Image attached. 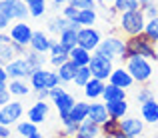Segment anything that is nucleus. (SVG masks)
<instances>
[{
  "instance_id": "f257e3e1",
  "label": "nucleus",
  "mask_w": 158,
  "mask_h": 138,
  "mask_svg": "<svg viewBox=\"0 0 158 138\" xmlns=\"http://www.w3.org/2000/svg\"><path fill=\"white\" fill-rule=\"evenodd\" d=\"M134 56H144L148 60H156V42L146 32H140V34L126 38V48H124L122 60L126 62L128 58H134Z\"/></svg>"
},
{
  "instance_id": "f03ea898",
  "label": "nucleus",
  "mask_w": 158,
  "mask_h": 138,
  "mask_svg": "<svg viewBox=\"0 0 158 138\" xmlns=\"http://www.w3.org/2000/svg\"><path fill=\"white\" fill-rule=\"evenodd\" d=\"M144 26H146V16H144L142 8L120 12V16H118V28L126 36H134V34L144 32Z\"/></svg>"
},
{
  "instance_id": "7ed1b4c3",
  "label": "nucleus",
  "mask_w": 158,
  "mask_h": 138,
  "mask_svg": "<svg viewBox=\"0 0 158 138\" xmlns=\"http://www.w3.org/2000/svg\"><path fill=\"white\" fill-rule=\"evenodd\" d=\"M126 70L132 74L134 82H138V84H148L150 78H152V72H154L150 60L144 58V56L128 58V60H126Z\"/></svg>"
},
{
  "instance_id": "20e7f679",
  "label": "nucleus",
  "mask_w": 158,
  "mask_h": 138,
  "mask_svg": "<svg viewBox=\"0 0 158 138\" xmlns=\"http://www.w3.org/2000/svg\"><path fill=\"white\" fill-rule=\"evenodd\" d=\"M124 48H126V40H122L116 34H110V36H106V38L100 40V44H98V48L94 50V52L114 60V58H122Z\"/></svg>"
},
{
  "instance_id": "39448f33",
  "label": "nucleus",
  "mask_w": 158,
  "mask_h": 138,
  "mask_svg": "<svg viewBox=\"0 0 158 138\" xmlns=\"http://www.w3.org/2000/svg\"><path fill=\"white\" fill-rule=\"evenodd\" d=\"M90 72H92L94 78H100V80H108L112 74V70H114V66H112V60L106 56H102V54H96L92 52V58H90V64H88Z\"/></svg>"
},
{
  "instance_id": "423d86ee",
  "label": "nucleus",
  "mask_w": 158,
  "mask_h": 138,
  "mask_svg": "<svg viewBox=\"0 0 158 138\" xmlns=\"http://www.w3.org/2000/svg\"><path fill=\"white\" fill-rule=\"evenodd\" d=\"M26 48L28 46H22L14 40H6V42L0 44V66H6L8 62H12L14 58L18 56H24L26 54Z\"/></svg>"
},
{
  "instance_id": "0eeeda50",
  "label": "nucleus",
  "mask_w": 158,
  "mask_h": 138,
  "mask_svg": "<svg viewBox=\"0 0 158 138\" xmlns=\"http://www.w3.org/2000/svg\"><path fill=\"white\" fill-rule=\"evenodd\" d=\"M100 40H102V36L94 26H82L80 30H78V46L90 50V52H94V50L98 48Z\"/></svg>"
},
{
  "instance_id": "6e6552de",
  "label": "nucleus",
  "mask_w": 158,
  "mask_h": 138,
  "mask_svg": "<svg viewBox=\"0 0 158 138\" xmlns=\"http://www.w3.org/2000/svg\"><path fill=\"white\" fill-rule=\"evenodd\" d=\"M32 34H34V30H32L30 24H26L24 20H16V24H12L10 32H8L10 40H14V42H18L22 46H30Z\"/></svg>"
},
{
  "instance_id": "1a4fd4ad",
  "label": "nucleus",
  "mask_w": 158,
  "mask_h": 138,
  "mask_svg": "<svg viewBox=\"0 0 158 138\" xmlns=\"http://www.w3.org/2000/svg\"><path fill=\"white\" fill-rule=\"evenodd\" d=\"M24 114V106L18 100H12V102L4 104L0 108V124H6V126H12L16 120H20V116Z\"/></svg>"
},
{
  "instance_id": "9d476101",
  "label": "nucleus",
  "mask_w": 158,
  "mask_h": 138,
  "mask_svg": "<svg viewBox=\"0 0 158 138\" xmlns=\"http://www.w3.org/2000/svg\"><path fill=\"white\" fill-rule=\"evenodd\" d=\"M4 68H6V72H8V76H10V78H24V80H28L30 74H32V70H34L30 64H28V60L24 56L14 58V60L8 62Z\"/></svg>"
},
{
  "instance_id": "9b49d317",
  "label": "nucleus",
  "mask_w": 158,
  "mask_h": 138,
  "mask_svg": "<svg viewBox=\"0 0 158 138\" xmlns=\"http://www.w3.org/2000/svg\"><path fill=\"white\" fill-rule=\"evenodd\" d=\"M118 124H120V130L130 138H138L144 132V120L134 118V116H124V118L118 120Z\"/></svg>"
},
{
  "instance_id": "f8f14e48",
  "label": "nucleus",
  "mask_w": 158,
  "mask_h": 138,
  "mask_svg": "<svg viewBox=\"0 0 158 138\" xmlns=\"http://www.w3.org/2000/svg\"><path fill=\"white\" fill-rule=\"evenodd\" d=\"M100 136H102V128H100V124L92 122L90 118L82 120V122L78 124L76 134H74V138H100Z\"/></svg>"
},
{
  "instance_id": "ddd939ff",
  "label": "nucleus",
  "mask_w": 158,
  "mask_h": 138,
  "mask_svg": "<svg viewBox=\"0 0 158 138\" xmlns=\"http://www.w3.org/2000/svg\"><path fill=\"white\" fill-rule=\"evenodd\" d=\"M4 2H6L8 14H10L12 20H24L30 16V10H28L24 0H4Z\"/></svg>"
},
{
  "instance_id": "4468645a",
  "label": "nucleus",
  "mask_w": 158,
  "mask_h": 138,
  "mask_svg": "<svg viewBox=\"0 0 158 138\" xmlns=\"http://www.w3.org/2000/svg\"><path fill=\"white\" fill-rule=\"evenodd\" d=\"M54 104H56V110H58V114H60V120H62V122H66V120H68L70 110H72V106L76 104V98H74L72 94H68V92H64L60 98L54 100Z\"/></svg>"
},
{
  "instance_id": "2eb2a0df",
  "label": "nucleus",
  "mask_w": 158,
  "mask_h": 138,
  "mask_svg": "<svg viewBox=\"0 0 158 138\" xmlns=\"http://www.w3.org/2000/svg\"><path fill=\"white\" fill-rule=\"evenodd\" d=\"M108 82H112V84L120 86V88H130L132 84H134V78H132V74L128 72L126 68H114L110 74V78H108Z\"/></svg>"
},
{
  "instance_id": "dca6fc26",
  "label": "nucleus",
  "mask_w": 158,
  "mask_h": 138,
  "mask_svg": "<svg viewBox=\"0 0 158 138\" xmlns=\"http://www.w3.org/2000/svg\"><path fill=\"white\" fill-rule=\"evenodd\" d=\"M48 116V104L46 100H36V104H32L30 108H28V120L34 124H40L44 122Z\"/></svg>"
},
{
  "instance_id": "f3484780",
  "label": "nucleus",
  "mask_w": 158,
  "mask_h": 138,
  "mask_svg": "<svg viewBox=\"0 0 158 138\" xmlns=\"http://www.w3.org/2000/svg\"><path fill=\"white\" fill-rule=\"evenodd\" d=\"M104 86H106V80H100V78H90L84 86V96L88 100H98L102 98V92H104Z\"/></svg>"
},
{
  "instance_id": "a211bd4d",
  "label": "nucleus",
  "mask_w": 158,
  "mask_h": 138,
  "mask_svg": "<svg viewBox=\"0 0 158 138\" xmlns=\"http://www.w3.org/2000/svg\"><path fill=\"white\" fill-rule=\"evenodd\" d=\"M50 40H52V38H48L46 32L34 30V34H32V40H30V48L36 50V52L48 54V52H50Z\"/></svg>"
},
{
  "instance_id": "6ab92c4d",
  "label": "nucleus",
  "mask_w": 158,
  "mask_h": 138,
  "mask_svg": "<svg viewBox=\"0 0 158 138\" xmlns=\"http://www.w3.org/2000/svg\"><path fill=\"white\" fill-rule=\"evenodd\" d=\"M140 114H142V120L148 124H156L158 122V98H152L148 102L140 104Z\"/></svg>"
},
{
  "instance_id": "aec40b11",
  "label": "nucleus",
  "mask_w": 158,
  "mask_h": 138,
  "mask_svg": "<svg viewBox=\"0 0 158 138\" xmlns=\"http://www.w3.org/2000/svg\"><path fill=\"white\" fill-rule=\"evenodd\" d=\"M88 118L96 124H104L110 114H108V108H106V102H92L90 104V110H88Z\"/></svg>"
},
{
  "instance_id": "412c9836",
  "label": "nucleus",
  "mask_w": 158,
  "mask_h": 138,
  "mask_svg": "<svg viewBox=\"0 0 158 138\" xmlns=\"http://www.w3.org/2000/svg\"><path fill=\"white\" fill-rule=\"evenodd\" d=\"M68 58H70V60H72L76 66H88V64H90V58H92V52L76 44L72 50H68Z\"/></svg>"
},
{
  "instance_id": "4be33fe9",
  "label": "nucleus",
  "mask_w": 158,
  "mask_h": 138,
  "mask_svg": "<svg viewBox=\"0 0 158 138\" xmlns=\"http://www.w3.org/2000/svg\"><path fill=\"white\" fill-rule=\"evenodd\" d=\"M88 110H90V104L88 102H76L72 106V110H70L68 120H66V122H76V124H80L82 120L88 118ZM66 122H62V124H66Z\"/></svg>"
},
{
  "instance_id": "5701e85b",
  "label": "nucleus",
  "mask_w": 158,
  "mask_h": 138,
  "mask_svg": "<svg viewBox=\"0 0 158 138\" xmlns=\"http://www.w3.org/2000/svg\"><path fill=\"white\" fill-rule=\"evenodd\" d=\"M102 98L104 102H114V100H126V88H120V86L106 82L104 92H102Z\"/></svg>"
},
{
  "instance_id": "b1692460",
  "label": "nucleus",
  "mask_w": 158,
  "mask_h": 138,
  "mask_svg": "<svg viewBox=\"0 0 158 138\" xmlns=\"http://www.w3.org/2000/svg\"><path fill=\"white\" fill-rule=\"evenodd\" d=\"M76 70H78V66L68 58L64 64H60V66L56 68V72H58V76H60V82H62V84H66V82H72V80H74V76H76Z\"/></svg>"
},
{
  "instance_id": "393cba45",
  "label": "nucleus",
  "mask_w": 158,
  "mask_h": 138,
  "mask_svg": "<svg viewBox=\"0 0 158 138\" xmlns=\"http://www.w3.org/2000/svg\"><path fill=\"white\" fill-rule=\"evenodd\" d=\"M106 108H108V114H110V118H124L128 112V102L126 100H114V102H106Z\"/></svg>"
},
{
  "instance_id": "a878e982",
  "label": "nucleus",
  "mask_w": 158,
  "mask_h": 138,
  "mask_svg": "<svg viewBox=\"0 0 158 138\" xmlns=\"http://www.w3.org/2000/svg\"><path fill=\"white\" fill-rule=\"evenodd\" d=\"M58 42L64 46L66 50H72L74 46L78 44V30H74V28H66V30H62L60 34H58Z\"/></svg>"
},
{
  "instance_id": "bb28decb",
  "label": "nucleus",
  "mask_w": 158,
  "mask_h": 138,
  "mask_svg": "<svg viewBox=\"0 0 158 138\" xmlns=\"http://www.w3.org/2000/svg\"><path fill=\"white\" fill-rule=\"evenodd\" d=\"M24 58L28 60V64L32 66V68H44L48 62V56L42 52H36V50H32L30 46L26 48V54H24Z\"/></svg>"
},
{
  "instance_id": "cd10ccee",
  "label": "nucleus",
  "mask_w": 158,
  "mask_h": 138,
  "mask_svg": "<svg viewBox=\"0 0 158 138\" xmlns=\"http://www.w3.org/2000/svg\"><path fill=\"white\" fill-rule=\"evenodd\" d=\"M8 90L14 96H28L30 94L28 82L24 80V78H10V80H8Z\"/></svg>"
},
{
  "instance_id": "c85d7f7f",
  "label": "nucleus",
  "mask_w": 158,
  "mask_h": 138,
  "mask_svg": "<svg viewBox=\"0 0 158 138\" xmlns=\"http://www.w3.org/2000/svg\"><path fill=\"white\" fill-rule=\"evenodd\" d=\"M46 72L48 70L46 68H34L32 70V74H30V78H28V82H30V88L32 90H40V88H46Z\"/></svg>"
},
{
  "instance_id": "c756f323",
  "label": "nucleus",
  "mask_w": 158,
  "mask_h": 138,
  "mask_svg": "<svg viewBox=\"0 0 158 138\" xmlns=\"http://www.w3.org/2000/svg\"><path fill=\"white\" fill-rule=\"evenodd\" d=\"M66 28H70V20L66 18V16H56V18H50L48 20V32H52V34H60L62 30H66Z\"/></svg>"
},
{
  "instance_id": "7c9ffc66",
  "label": "nucleus",
  "mask_w": 158,
  "mask_h": 138,
  "mask_svg": "<svg viewBox=\"0 0 158 138\" xmlns=\"http://www.w3.org/2000/svg\"><path fill=\"white\" fill-rule=\"evenodd\" d=\"M96 18H98V14H96L94 8H82V10L78 12L76 22L80 24V26H92V24L96 22Z\"/></svg>"
},
{
  "instance_id": "2f4dec72",
  "label": "nucleus",
  "mask_w": 158,
  "mask_h": 138,
  "mask_svg": "<svg viewBox=\"0 0 158 138\" xmlns=\"http://www.w3.org/2000/svg\"><path fill=\"white\" fill-rule=\"evenodd\" d=\"M24 2H26L32 18H40V16H44V12H46V0H24Z\"/></svg>"
},
{
  "instance_id": "473e14b6",
  "label": "nucleus",
  "mask_w": 158,
  "mask_h": 138,
  "mask_svg": "<svg viewBox=\"0 0 158 138\" xmlns=\"http://www.w3.org/2000/svg\"><path fill=\"white\" fill-rule=\"evenodd\" d=\"M92 78V72H90V68L88 66H78V70H76V76H74V84L78 86V88H84L86 86V82Z\"/></svg>"
},
{
  "instance_id": "72a5a7b5",
  "label": "nucleus",
  "mask_w": 158,
  "mask_h": 138,
  "mask_svg": "<svg viewBox=\"0 0 158 138\" xmlns=\"http://www.w3.org/2000/svg\"><path fill=\"white\" fill-rule=\"evenodd\" d=\"M38 124H34V122H30V120H24V122H18L16 124V132H18V136H22V138H28V136H32L34 132H38Z\"/></svg>"
},
{
  "instance_id": "f704fd0d",
  "label": "nucleus",
  "mask_w": 158,
  "mask_h": 138,
  "mask_svg": "<svg viewBox=\"0 0 158 138\" xmlns=\"http://www.w3.org/2000/svg\"><path fill=\"white\" fill-rule=\"evenodd\" d=\"M136 8H140V2L138 0H116L114 2V10L118 12H126V10H136Z\"/></svg>"
},
{
  "instance_id": "c9c22d12",
  "label": "nucleus",
  "mask_w": 158,
  "mask_h": 138,
  "mask_svg": "<svg viewBox=\"0 0 158 138\" xmlns=\"http://www.w3.org/2000/svg\"><path fill=\"white\" fill-rule=\"evenodd\" d=\"M12 18L10 14H8V8H6V2L4 0H0V32H4L8 26H10Z\"/></svg>"
},
{
  "instance_id": "e433bc0d",
  "label": "nucleus",
  "mask_w": 158,
  "mask_h": 138,
  "mask_svg": "<svg viewBox=\"0 0 158 138\" xmlns=\"http://www.w3.org/2000/svg\"><path fill=\"white\" fill-rule=\"evenodd\" d=\"M100 128H102V134L114 136L116 132L120 130V124H118V120H116V118H108L104 124H100Z\"/></svg>"
},
{
  "instance_id": "4c0bfd02",
  "label": "nucleus",
  "mask_w": 158,
  "mask_h": 138,
  "mask_svg": "<svg viewBox=\"0 0 158 138\" xmlns=\"http://www.w3.org/2000/svg\"><path fill=\"white\" fill-rule=\"evenodd\" d=\"M144 32H146V34L156 42V40H158V16H154V18H148V20H146Z\"/></svg>"
},
{
  "instance_id": "58836bf2",
  "label": "nucleus",
  "mask_w": 158,
  "mask_h": 138,
  "mask_svg": "<svg viewBox=\"0 0 158 138\" xmlns=\"http://www.w3.org/2000/svg\"><path fill=\"white\" fill-rule=\"evenodd\" d=\"M152 98H156V94H154V90L148 88V86L140 88L138 94H136V100H138V104H144V102H148V100H152Z\"/></svg>"
},
{
  "instance_id": "ea45409f",
  "label": "nucleus",
  "mask_w": 158,
  "mask_h": 138,
  "mask_svg": "<svg viewBox=\"0 0 158 138\" xmlns=\"http://www.w3.org/2000/svg\"><path fill=\"white\" fill-rule=\"evenodd\" d=\"M68 60V52H60V54H50L48 56V64L54 66V68H58L60 64H64V62Z\"/></svg>"
},
{
  "instance_id": "a19ab883",
  "label": "nucleus",
  "mask_w": 158,
  "mask_h": 138,
  "mask_svg": "<svg viewBox=\"0 0 158 138\" xmlns=\"http://www.w3.org/2000/svg\"><path fill=\"white\" fill-rule=\"evenodd\" d=\"M58 84H62L60 82V76H58V72H56V68L54 70H48L46 72V88H54V86H58Z\"/></svg>"
},
{
  "instance_id": "79ce46f5",
  "label": "nucleus",
  "mask_w": 158,
  "mask_h": 138,
  "mask_svg": "<svg viewBox=\"0 0 158 138\" xmlns=\"http://www.w3.org/2000/svg\"><path fill=\"white\" fill-rule=\"evenodd\" d=\"M68 4L76 6L78 10H82V8H96V0H68Z\"/></svg>"
},
{
  "instance_id": "37998d69",
  "label": "nucleus",
  "mask_w": 158,
  "mask_h": 138,
  "mask_svg": "<svg viewBox=\"0 0 158 138\" xmlns=\"http://www.w3.org/2000/svg\"><path fill=\"white\" fill-rule=\"evenodd\" d=\"M78 12H80V10H78L76 6H72V4H66V6L62 8V16H66L68 20H76L78 18Z\"/></svg>"
},
{
  "instance_id": "c03bdc74",
  "label": "nucleus",
  "mask_w": 158,
  "mask_h": 138,
  "mask_svg": "<svg viewBox=\"0 0 158 138\" xmlns=\"http://www.w3.org/2000/svg\"><path fill=\"white\" fill-rule=\"evenodd\" d=\"M142 12H144V16H146V20L158 16V2H152V4H146V6H142Z\"/></svg>"
},
{
  "instance_id": "a18cd8bd",
  "label": "nucleus",
  "mask_w": 158,
  "mask_h": 138,
  "mask_svg": "<svg viewBox=\"0 0 158 138\" xmlns=\"http://www.w3.org/2000/svg\"><path fill=\"white\" fill-rule=\"evenodd\" d=\"M10 90H8V84H0V108L4 106V104L10 102Z\"/></svg>"
},
{
  "instance_id": "49530a36",
  "label": "nucleus",
  "mask_w": 158,
  "mask_h": 138,
  "mask_svg": "<svg viewBox=\"0 0 158 138\" xmlns=\"http://www.w3.org/2000/svg\"><path fill=\"white\" fill-rule=\"evenodd\" d=\"M60 52H68V50L58 42V38H52L50 40V52H48V54H60Z\"/></svg>"
},
{
  "instance_id": "de8ad7c7",
  "label": "nucleus",
  "mask_w": 158,
  "mask_h": 138,
  "mask_svg": "<svg viewBox=\"0 0 158 138\" xmlns=\"http://www.w3.org/2000/svg\"><path fill=\"white\" fill-rule=\"evenodd\" d=\"M64 88H62V84H58V86H54V88H50V100H52V102H54V100H56V98H60V96L62 94H64Z\"/></svg>"
},
{
  "instance_id": "09e8293b",
  "label": "nucleus",
  "mask_w": 158,
  "mask_h": 138,
  "mask_svg": "<svg viewBox=\"0 0 158 138\" xmlns=\"http://www.w3.org/2000/svg\"><path fill=\"white\" fill-rule=\"evenodd\" d=\"M50 98V88H40L36 90V100H46Z\"/></svg>"
},
{
  "instance_id": "8fccbe9b",
  "label": "nucleus",
  "mask_w": 158,
  "mask_h": 138,
  "mask_svg": "<svg viewBox=\"0 0 158 138\" xmlns=\"http://www.w3.org/2000/svg\"><path fill=\"white\" fill-rule=\"evenodd\" d=\"M12 132H10V126L6 124H0V138H10Z\"/></svg>"
},
{
  "instance_id": "3c124183",
  "label": "nucleus",
  "mask_w": 158,
  "mask_h": 138,
  "mask_svg": "<svg viewBox=\"0 0 158 138\" xmlns=\"http://www.w3.org/2000/svg\"><path fill=\"white\" fill-rule=\"evenodd\" d=\"M8 80H10V76H8L6 68H4V66H0V84H8Z\"/></svg>"
},
{
  "instance_id": "603ef678",
  "label": "nucleus",
  "mask_w": 158,
  "mask_h": 138,
  "mask_svg": "<svg viewBox=\"0 0 158 138\" xmlns=\"http://www.w3.org/2000/svg\"><path fill=\"white\" fill-rule=\"evenodd\" d=\"M114 2L116 0H98V4H100L102 8H114Z\"/></svg>"
},
{
  "instance_id": "864d4df0",
  "label": "nucleus",
  "mask_w": 158,
  "mask_h": 138,
  "mask_svg": "<svg viewBox=\"0 0 158 138\" xmlns=\"http://www.w3.org/2000/svg\"><path fill=\"white\" fill-rule=\"evenodd\" d=\"M52 2H54V8H58L62 4H68V0H52Z\"/></svg>"
},
{
  "instance_id": "5fc2aeb1",
  "label": "nucleus",
  "mask_w": 158,
  "mask_h": 138,
  "mask_svg": "<svg viewBox=\"0 0 158 138\" xmlns=\"http://www.w3.org/2000/svg\"><path fill=\"white\" fill-rule=\"evenodd\" d=\"M6 40H10V36H8V34H4V32H0V44H2V42H6Z\"/></svg>"
},
{
  "instance_id": "6e6d98bb",
  "label": "nucleus",
  "mask_w": 158,
  "mask_h": 138,
  "mask_svg": "<svg viewBox=\"0 0 158 138\" xmlns=\"http://www.w3.org/2000/svg\"><path fill=\"white\" fill-rule=\"evenodd\" d=\"M138 2H140V8H142V6H146V4H152V2H156V0H138Z\"/></svg>"
},
{
  "instance_id": "4d7b16f0",
  "label": "nucleus",
  "mask_w": 158,
  "mask_h": 138,
  "mask_svg": "<svg viewBox=\"0 0 158 138\" xmlns=\"http://www.w3.org/2000/svg\"><path fill=\"white\" fill-rule=\"evenodd\" d=\"M114 138H130V136H126V134H124L122 130H118V132H116V134H114Z\"/></svg>"
},
{
  "instance_id": "13d9d810",
  "label": "nucleus",
  "mask_w": 158,
  "mask_h": 138,
  "mask_svg": "<svg viewBox=\"0 0 158 138\" xmlns=\"http://www.w3.org/2000/svg\"><path fill=\"white\" fill-rule=\"evenodd\" d=\"M28 138H44V136L40 134V132H34V134H32V136H28Z\"/></svg>"
},
{
  "instance_id": "bf43d9fd",
  "label": "nucleus",
  "mask_w": 158,
  "mask_h": 138,
  "mask_svg": "<svg viewBox=\"0 0 158 138\" xmlns=\"http://www.w3.org/2000/svg\"><path fill=\"white\" fill-rule=\"evenodd\" d=\"M156 60H158V40H156Z\"/></svg>"
},
{
  "instance_id": "052dcab7",
  "label": "nucleus",
  "mask_w": 158,
  "mask_h": 138,
  "mask_svg": "<svg viewBox=\"0 0 158 138\" xmlns=\"http://www.w3.org/2000/svg\"><path fill=\"white\" fill-rule=\"evenodd\" d=\"M100 138H114V136H106V134H102V136H100Z\"/></svg>"
},
{
  "instance_id": "680f3d73",
  "label": "nucleus",
  "mask_w": 158,
  "mask_h": 138,
  "mask_svg": "<svg viewBox=\"0 0 158 138\" xmlns=\"http://www.w3.org/2000/svg\"><path fill=\"white\" fill-rule=\"evenodd\" d=\"M20 138H22V136H20Z\"/></svg>"
}]
</instances>
